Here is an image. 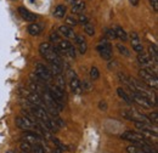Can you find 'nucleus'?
<instances>
[{"instance_id": "nucleus-13", "label": "nucleus", "mask_w": 158, "mask_h": 153, "mask_svg": "<svg viewBox=\"0 0 158 153\" xmlns=\"http://www.w3.org/2000/svg\"><path fill=\"white\" fill-rule=\"evenodd\" d=\"M19 13H20V16L23 18V20L27 21V22H34V21L37 20V15H34L33 12H30L28 9H26L23 6L19 7Z\"/></svg>"}, {"instance_id": "nucleus-45", "label": "nucleus", "mask_w": 158, "mask_h": 153, "mask_svg": "<svg viewBox=\"0 0 158 153\" xmlns=\"http://www.w3.org/2000/svg\"><path fill=\"white\" fill-rule=\"evenodd\" d=\"M84 1H85V0H84Z\"/></svg>"}, {"instance_id": "nucleus-34", "label": "nucleus", "mask_w": 158, "mask_h": 153, "mask_svg": "<svg viewBox=\"0 0 158 153\" xmlns=\"http://www.w3.org/2000/svg\"><path fill=\"white\" fill-rule=\"evenodd\" d=\"M50 40L52 42V43H55V42H60L61 39H60V34L57 33V32H52L51 34H50Z\"/></svg>"}, {"instance_id": "nucleus-27", "label": "nucleus", "mask_w": 158, "mask_h": 153, "mask_svg": "<svg viewBox=\"0 0 158 153\" xmlns=\"http://www.w3.org/2000/svg\"><path fill=\"white\" fill-rule=\"evenodd\" d=\"M84 30H85V33H86L88 35H90V36H93V35L95 34V28H94V26H93L91 23H89V22H88L86 25H84Z\"/></svg>"}, {"instance_id": "nucleus-22", "label": "nucleus", "mask_w": 158, "mask_h": 153, "mask_svg": "<svg viewBox=\"0 0 158 153\" xmlns=\"http://www.w3.org/2000/svg\"><path fill=\"white\" fill-rule=\"evenodd\" d=\"M66 12H67V9L65 5H57L55 11H54V16L57 18H62V17H65Z\"/></svg>"}, {"instance_id": "nucleus-36", "label": "nucleus", "mask_w": 158, "mask_h": 153, "mask_svg": "<svg viewBox=\"0 0 158 153\" xmlns=\"http://www.w3.org/2000/svg\"><path fill=\"white\" fill-rule=\"evenodd\" d=\"M78 23H82V25H86L88 22H89V18H88L85 15H83V13H80L79 15V18H78Z\"/></svg>"}, {"instance_id": "nucleus-37", "label": "nucleus", "mask_w": 158, "mask_h": 153, "mask_svg": "<svg viewBox=\"0 0 158 153\" xmlns=\"http://www.w3.org/2000/svg\"><path fill=\"white\" fill-rule=\"evenodd\" d=\"M150 4L154 11H158V0H150Z\"/></svg>"}, {"instance_id": "nucleus-19", "label": "nucleus", "mask_w": 158, "mask_h": 153, "mask_svg": "<svg viewBox=\"0 0 158 153\" xmlns=\"http://www.w3.org/2000/svg\"><path fill=\"white\" fill-rule=\"evenodd\" d=\"M148 56H150V59L154 63L158 62V49H157V46L154 44L153 45H150V48H148Z\"/></svg>"}, {"instance_id": "nucleus-41", "label": "nucleus", "mask_w": 158, "mask_h": 153, "mask_svg": "<svg viewBox=\"0 0 158 153\" xmlns=\"http://www.w3.org/2000/svg\"><path fill=\"white\" fill-rule=\"evenodd\" d=\"M52 153H62V149L57 147V148H55L54 151H52Z\"/></svg>"}, {"instance_id": "nucleus-5", "label": "nucleus", "mask_w": 158, "mask_h": 153, "mask_svg": "<svg viewBox=\"0 0 158 153\" xmlns=\"http://www.w3.org/2000/svg\"><path fill=\"white\" fill-rule=\"evenodd\" d=\"M122 139L127 140V141H131L135 145H144V143H148L147 140L142 136V134L140 132H135V131H125L122 134Z\"/></svg>"}, {"instance_id": "nucleus-14", "label": "nucleus", "mask_w": 158, "mask_h": 153, "mask_svg": "<svg viewBox=\"0 0 158 153\" xmlns=\"http://www.w3.org/2000/svg\"><path fill=\"white\" fill-rule=\"evenodd\" d=\"M59 33L62 34L65 38H68V39H74V36H76V33L73 30L72 27H69L67 25H63L59 28Z\"/></svg>"}, {"instance_id": "nucleus-18", "label": "nucleus", "mask_w": 158, "mask_h": 153, "mask_svg": "<svg viewBox=\"0 0 158 153\" xmlns=\"http://www.w3.org/2000/svg\"><path fill=\"white\" fill-rule=\"evenodd\" d=\"M50 72L52 75H59L62 74L63 68H62V63H54V62H50Z\"/></svg>"}, {"instance_id": "nucleus-6", "label": "nucleus", "mask_w": 158, "mask_h": 153, "mask_svg": "<svg viewBox=\"0 0 158 153\" xmlns=\"http://www.w3.org/2000/svg\"><path fill=\"white\" fill-rule=\"evenodd\" d=\"M36 74L44 83H50V82H52V78H54V75L51 74L50 69L45 65H43L40 62L36 65Z\"/></svg>"}, {"instance_id": "nucleus-26", "label": "nucleus", "mask_w": 158, "mask_h": 153, "mask_svg": "<svg viewBox=\"0 0 158 153\" xmlns=\"http://www.w3.org/2000/svg\"><path fill=\"white\" fill-rule=\"evenodd\" d=\"M56 86H59L62 90H65V88H66V80H65V76L62 74L56 75Z\"/></svg>"}, {"instance_id": "nucleus-20", "label": "nucleus", "mask_w": 158, "mask_h": 153, "mask_svg": "<svg viewBox=\"0 0 158 153\" xmlns=\"http://www.w3.org/2000/svg\"><path fill=\"white\" fill-rule=\"evenodd\" d=\"M114 33H116V36H117V39H120L123 42H127L128 40V34L125 33V30L120 28V27H117L114 28Z\"/></svg>"}, {"instance_id": "nucleus-8", "label": "nucleus", "mask_w": 158, "mask_h": 153, "mask_svg": "<svg viewBox=\"0 0 158 153\" xmlns=\"http://www.w3.org/2000/svg\"><path fill=\"white\" fill-rule=\"evenodd\" d=\"M130 100L131 101H134L135 103H137L139 106H141L142 108H145V109H150V108H152V102L147 99V97H145V96H142V95H140V94H137V92H135V91H131L130 92Z\"/></svg>"}, {"instance_id": "nucleus-38", "label": "nucleus", "mask_w": 158, "mask_h": 153, "mask_svg": "<svg viewBox=\"0 0 158 153\" xmlns=\"http://www.w3.org/2000/svg\"><path fill=\"white\" fill-rule=\"evenodd\" d=\"M99 107H100V109H101V111H106V109H107V103L105 102V101H100Z\"/></svg>"}, {"instance_id": "nucleus-30", "label": "nucleus", "mask_w": 158, "mask_h": 153, "mask_svg": "<svg viewBox=\"0 0 158 153\" xmlns=\"http://www.w3.org/2000/svg\"><path fill=\"white\" fill-rule=\"evenodd\" d=\"M105 35H106L107 39H117V36H116V33H114V29H111V28H107L106 30H105Z\"/></svg>"}, {"instance_id": "nucleus-11", "label": "nucleus", "mask_w": 158, "mask_h": 153, "mask_svg": "<svg viewBox=\"0 0 158 153\" xmlns=\"http://www.w3.org/2000/svg\"><path fill=\"white\" fill-rule=\"evenodd\" d=\"M22 137H23V141H26V142H28L30 145L40 143L43 141L42 136L38 135V134H36V132H33V131H26V132H23Z\"/></svg>"}, {"instance_id": "nucleus-9", "label": "nucleus", "mask_w": 158, "mask_h": 153, "mask_svg": "<svg viewBox=\"0 0 158 153\" xmlns=\"http://www.w3.org/2000/svg\"><path fill=\"white\" fill-rule=\"evenodd\" d=\"M16 125L19 126L20 129L26 130V131H32V130H36L37 129V124L36 123H34L33 120H30L29 118L22 117V116L16 118Z\"/></svg>"}, {"instance_id": "nucleus-16", "label": "nucleus", "mask_w": 158, "mask_h": 153, "mask_svg": "<svg viewBox=\"0 0 158 153\" xmlns=\"http://www.w3.org/2000/svg\"><path fill=\"white\" fill-rule=\"evenodd\" d=\"M27 30H28V33H29L30 35H33V36H38V35L42 34V32H43V27H42L39 23L34 22V23H30V25L28 26Z\"/></svg>"}, {"instance_id": "nucleus-43", "label": "nucleus", "mask_w": 158, "mask_h": 153, "mask_svg": "<svg viewBox=\"0 0 158 153\" xmlns=\"http://www.w3.org/2000/svg\"><path fill=\"white\" fill-rule=\"evenodd\" d=\"M6 153H16V152H15V151H7Z\"/></svg>"}, {"instance_id": "nucleus-44", "label": "nucleus", "mask_w": 158, "mask_h": 153, "mask_svg": "<svg viewBox=\"0 0 158 153\" xmlns=\"http://www.w3.org/2000/svg\"><path fill=\"white\" fill-rule=\"evenodd\" d=\"M22 153H30V152H23V151H22Z\"/></svg>"}, {"instance_id": "nucleus-24", "label": "nucleus", "mask_w": 158, "mask_h": 153, "mask_svg": "<svg viewBox=\"0 0 158 153\" xmlns=\"http://www.w3.org/2000/svg\"><path fill=\"white\" fill-rule=\"evenodd\" d=\"M127 152L128 153H147L144 148L140 147V145H131L127 147Z\"/></svg>"}, {"instance_id": "nucleus-32", "label": "nucleus", "mask_w": 158, "mask_h": 153, "mask_svg": "<svg viewBox=\"0 0 158 153\" xmlns=\"http://www.w3.org/2000/svg\"><path fill=\"white\" fill-rule=\"evenodd\" d=\"M20 147H21V149H22L23 152H30V153H32V145H30V143H28V142H26V141H22V142L20 143Z\"/></svg>"}, {"instance_id": "nucleus-35", "label": "nucleus", "mask_w": 158, "mask_h": 153, "mask_svg": "<svg viewBox=\"0 0 158 153\" xmlns=\"http://www.w3.org/2000/svg\"><path fill=\"white\" fill-rule=\"evenodd\" d=\"M148 119H150V122H151V123L157 124V123H158V114H157V112L151 113L150 116H148Z\"/></svg>"}, {"instance_id": "nucleus-21", "label": "nucleus", "mask_w": 158, "mask_h": 153, "mask_svg": "<svg viewBox=\"0 0 158 153\" xmlns=\"http://www.w3.org/2000/svg\"><path fill=\"white\" fill-rule=\"evenodd\" d=\"M85 9V3L84 1H76L72 6V13H82Z\"/></svg>"}, {"instance_id": "nucleus-31", "label": "nucleus", "mask_w": 158, "mask_h": 153, "mask_svg": "<svg viewBox=\"0 0 158 153\" xmlns=\"http://www.w3.org/2000/svg\"><path fill=\"white\" fill-rule=\"evenodd\" d=\"M90 78L93 80H96V79L100 78V72H99V69L96 67H91V69H90Z\"/></svg>"}, {"instance_id": "nucleus-1", "label": "nucleus", "mask_w": 158, "mask_h": 153, "mask_svg": "<svg viewBox=\"0 0 158 153\" xmlns=\"http://www.w3.org/2000/svg\"><path fill=\"white\" fill-rule=\"evenodd\" d=\"M39 52L42 55L43 59H45L49 63L54 62V63H62L61 62V57L55 52L54 48L50 43H42L39 45Z\"/></svg>"}, {"instance_id": "nucleus-12", "label": "nucleus", "mask_w": 158, "mask_h": 153, "mask_svg": "<svg viewBox=\"0 0 158 153\" xmlns=\"http://www.w3.org/2000/svg\"><path fill=\"white\" fill-rule=\"evenodd\" d=\"M130 43H131L133 50H135L137 53H140V52L144 51V46H142L141 43H140L139 35H137L136 32H131V33H130Z\"/></svg>"}, {"instance_id": "nucleus-42", "label": "nucleus", "mask_w": 158, "mask_h": 153, "mask_svg": "<svg viewBox=\"0 0 158 153\" xmlns=\"http://www.w3.org/2000/svg\"><path fill=\"white\" fill-rule=\"evenodd\" d=\"M66 1H67L68 4H74L76 1H78V0H66Z\"/></svg>"}, {"instance_id": "nucleus-17", "label": "nucleus", "mask_w": 158, "mask_h": 153, "mask_svg": "<svg viewBox=\"0 0 158 153\" xmlns=\"http://www.w3.org/2000/svg\"><path fill=\"white\" fill-rule=\"evenodd\" d=\"M69 88H71V90L74 92V94H80L82 92V89H80V80L77 78V76H74V78L69 79Z\"/></svg>"}, {"instance_id": "nucleus-40", "label": "nucleus", "mask_w": 158, "mask_h": 153, "mask_svg": "<svg viewBox=\"0 0 158 153\" xmlns=\"http://www.w3.org/2000/svg\"><path fill=\"white\" fill-rule=\"evenodd\" d=\"M129 1H130V4H131V5L136 6V5H139V1H140V0H129Z\"/></svg>"}, {"instance_id": "nucleus-4", "label": "nucleus", "mask_w": 158, "mask_h": 153, "mask_svg": "<svg viewBox=\"0 0 158 153\" xmlns=\"http://www.w3.org/2000/svg\"><path fill=\"white\" fill-rule=\"evenodd\" d=\"M49 94L51 95V97L54 99V101L57 103V106L60 107V111L63 109V102H65V91L62 89H60L59 86L56 85H49V89H47Z\"/></svg>"}, {"instance_id": "nucleus-28", "label": "nucleus", "mask_w": 158, "mask_h": 153, "mask_svg": "<svg viewBox=\"0 0 158 153\" xmlns=\"http://www.w3.org/2000/svg\"><path fill=\"white\" fill-rule=\"evenodd\" d=\"M32 153H45V149L40 143H36L32 145Z\"/></svg>"}, {"instance_id": "nucleus-15", "label": "nucleus", "mask_w": 158, "mask_h": 153, "mask_svg": "<svg viewBox=\"0 0 158 153\" xmlns=\"http://www.w3.org/2000/svg\"><path fill=\"white\" fill-rule=\"evenodd\" d=\"M74 42H76V44H77V46H78L79 52H80V53H85L86 50H88V44H86V42H85V39H84V36H82V35H76V36H74Z\"/></svg>"}, {"instance_id": "nucleus-29", "label": "nucleus", "mask_w": 158, "mask_h": 153, "mask_svg": "<svg viewBox=\"0 0 158 153\" xmlns=\"http://www.w3.org/2000/svg\"><path fill=\"white\" fill-rule=\"evenodd\" d=\"M66 25L69 26V27H74L78 25V21H77V18H74L73 16H68L66 17Z\"/></svg>"}, {"instance_id": "nucleus-10", "label": "nucleus", "mask_w": 158, "mask_h": 153, "mask_svg": "<svg viewBox=\"0 0 158 153\" xmlns=\"http://www.w3.org/2000/svg\"><path fill=\"white\" fill-rule=\"evenodd\" d=\"M29 107H30L32 114H33V116L36 117L37 119H39V120L44 122L45 124L49 122L50 116H49V113H47L44 108H42V107H39V106H34V105H30Z\"/></svg>"}, {"instance_id": "nucleus-39", "label": "nucleus", "mask_w": 158, "mask_h": 153, "mask_svg": "<svg viewBox=\"0 0 158 153\" xmlns=\"http://www.w3.org/2000/svg\"><path fill=\"white\" fill-rule=\"evenodd\" d=\"M74 76H77L76 73L72 69H68V79H72V78H74Z\"/></svg>"}, {"instance_id": "nucleus-7", "label": "nucleus", "mask_w": 158, "mask_h": 153, "mask_svg": "<svg viewBox=\"0 0 158 153\" xmlns=\"http://www.w3.org/2000/svg\"><path fill=\"white\" fill-rule=\"evenodd\" d=\"M96 49L103 60H106V61L112 60V46L106 39H102Z\"/></svg>"}, {"instance_id": "nucleus-33", "label": "nucleus", "mask_w": 158, "mask_h": 153, "mask_svg": "<svg viewBox=\"0 0 158 153\" xmlns=\"http://www.w3.org/2000/svg\"><path fill=\"white\" fill-rule=\"evenodd\" d=\"M117 49L119 50V52H120L123 56H127V57H128V56H130V52H129V50H128L125 46H123L122 44H118V45H117Z\"/></svg>"}, {"instance_id": "nucleus-3", "label": "nucleus", "mask_w": 158, "mask_h": 153, "mask_svg": "<svg viewBox=\"0 0 158 153\" xmlns=\"http://www.w3.org/2000/svg\"><path fill=\"white\" fill-rule=\"evenodd\" d=\"M123 117L129 119V120H134L135 123H147V124H152L150 122V119L145 116V114H142L141 112H139V111H135L133 108L130 109H127L123 112Z\"/></svg>"}, {"instance_id": "nucleus-25", "label": "nucleus", "mask_w": 158, "mask_h": 153, "mask_svg": "<svg viewBox=\"0 0 158 153\" xmlns=\"http://www.w3.org/2000/svg\"><path fill=\"white\" fill-rule=\"evenodd\" d=\"M117 92H118V95H119V96L123 99V100H124L127 103H131V100H130V96H129V95L124 91V90H123L122 88H118L117 89Z\"/></svg>"}, {"instance_id": "nucleus-23", "label": "nucleus", "mask_w": 158, "mask_h": 153, "mask_svg": "<svg viewBox=\"0 0 158 153\" xmlns=\"http://www.w3.org/2000/svg\"><path fill=\"white\" fill-rule=\"evenodd\" d=\"M80 89L84 92H90L93 90V83L88 79H84L83 82H80Z\"/></svg>"}, {"instance_id": "nucleus-2", "label": "nucleus", "mask_w": 158, "mask_h": 153, "mask_svg": "<svg viewBox=\"0 0 158 153\" xmlns=\"http://www.w3.org/2000/svg\"><path fill=\"white\" fill-rule=\"evenodd\" d=\"M139 75H140V78L142 79L144 84H146L148 88L153 89V91H157V89H158V80H157V75L156 74H153L148 69L144 68V69H140Z\"/></svg>"}]
</instances>
